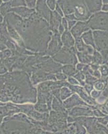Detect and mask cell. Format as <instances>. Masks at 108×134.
<instances>
[{
	"mask_svg": "<svg viewBox=\"0 0 108 134\" xmlns=\"http://www.w3.org/2000/svg\"><path fill=\"white\" fill-rule=\"evenodd\" d=\"M5 20L18 32L26 48L34 52H46L52 34L47 21L38 13L33 12L24 20L14 13H8Z\"/></svg>",
	"mask_w": 108,
	"mask_h": 134,
	"instance_id": "6da1fadb",
	"label": "cell"
},
{
	"mask_svg": "<svg viewBox=\"0 0 108 134\" xmlns=\"http://www.w3.org/2000/svg\"><path fill=\"white\" fill-rule=\"evenodd\" d=\"M13 72L0 76V101L11 100L15 103L36 102V90L32 87L27 74Z\"/></svg>",
	"mask_w": 108,
	"mask_h": 134,
	"instance_id": "7a4b0ae2",
	"label": "cell"
},
{
	"mask_svg": "<svg viewBox=\"0 0 108 134\" xmlns=\"http://www.w3.org/2000/svg\"><path fill=\"white\" fill-rule=\"evenodd\" d=\"M95 50L101 54L104 59V64L107 63L108 57V32L101 30H93Z\"/></svg>",
	"mask_w": 108,
	"mask_h": 134,
	"instance_id": "3957f363",
	"label": "cell"
},
{
	"mask_svg": "<svg viewBox=\"0 0 108 134\" xmlns=\"http://www.w3.org/2000/svg\"><path fill=\"white\" fill-rule=\"evenodd\" d=\"M77 50L75 46L67 48L64 46L52 57V59L56 62L64 64H72L75 66L78 60L76 57Z\"/></svg>",
	"mask_w": 108,
	"mask_h": 134,
	"instance_id": "277c9868",
	"label": "cell"
},
{
	"mask_svg": "<svg viewBox=\"0 0 108 134\" xmlns=\"http://www.w3.org/2000/svg\"><path fill=\"white\" fill-rule=\"evenodd\" d=\"M87 23L89 29L108 32V12L94 13L87 20Z\"/></svg>",
	"mask_w": 108,
	"mask_h": 134,
	"instance_id": "5b68a950",
	"label": "cell"
},
{
	"mask_svg": "<svg viewBox=\"0 0 108 134\" xmlns=\"http://www.w3.org/2000/svg\"><path fill=\"white\" fill-rule=\"evenodd\" d=\"M66 87H69L73 93H77L78 95L81 98V99H83L86 103L88 104L91 107H94V106L97 105L95 99H93L90 96L89 94L85 91L83 87L79 85H71L69 84L68 82H67Z\"/></svg>",
	"mask_w": 108,
	"mask_h": 134,
	"instance_id": "8992f818",
	"label": "cell"
},
{
	"mask_svg": "<svg viewBox=\"0 0 108 134\" xmlns=\"http://www.w3.org/2000/svg\"><path fill=\"white\" fill-rule=\"evenodd\" d=\"M62 43L61 40V34L58 32L53 33L52 36V40L48 45L46 50V55L53 57L59 51L62 47Z\"/></svg>",
	"mask_w": 108,
	"mask_h": 134,
	"instance_id": "52a82bcc",
	"label": "cell"
},
{
	"mask_svg": "<svg viewBox=\"0 0 108 134\" xmlns=\"http://www.w3.org/2000/svg\"><path fill=\"white\" fill-rule=\"evenodd\" d=\"M63 106L65 109H71L73 108V107H77V106H87V107H91L88 104L84 101L76 93H73L71 96L69 97V98L63 102ZM93 109H95V106L94 107H91Z\"/></svg>",
	"mask_w": 108,
	"mask_h": 134,
	"instance_id": "ba28073f",
	"label": "cell"
},
{
	"mask_svg": "<svg viewBox=\"0 0 108 134\" xmlns=\"http://www.w3.org/2000/svg\"><path fill=\"white\" fill-rule=\"evenodd\" d=\"M48 80H54L56 81V79L55 75L52 73H48L42 70L37 69L32 72V82L33 85H36L39 82L48 81Z\"/></svg>",
	"mask_w": 108,
	"mask_h": 134,
	"instance_id": "9c48e42d",
	"label": "cell"
},
{
	"mask_svg": "<svg viewBox=\"0 0 108 134\" xmlns=\"http://www.w3.org/2000/svg\"><path fill=\"white\" fill-rule=\"evenodd\" d=\"M93 109L92 107L87 106H77L69 111V115L73 117H89L93 115Z\"/></svg>",
	"mask_w": 108,
	"mask_h": 134,
	"instance_id": "30bf717a",
	"label": "cell"
},
{
	"mask_svg": "<svg viewBox=\"0 0 108 134\" xmlns=\"http://www.w3.org/2000/svg\"><path fill=\"white\" fill-rule=\"evenodd\" d=\"M87 21H78L71 29V34L74 38H80L83 34L89 30Z\"/></svg>",
	"mask_w": 108,
	"mask_h": 134,
	"instance_id": "8fae6325",
	"label": "cell"
},
{
	"mask_svg": "<svg viewBox=\"0 0 108 134\" xmlns=\"http://www.w3.org/2000/svg\"><path fill=\"white\" fill-rule=\"evenodd\" d=\"M36 10L38 15H40L42 18H44L46 21H49L51 12L46 6V3H45V0H38Z\"/></svg>",
	"mask_w": 108,
	"mask_h": 134,
	"instance_id": "7c38bea8",
	"label": "cell"
},
{
	"mask_svg": "<svg viewBox=\"0 0 108 134\" xmlns=\"http://www.w3.org/2000/svg\"><path fill=\"white\" fill-rule=\"evenodd\" d=\"M62 21V18L61 16L56 12H52L50 13V29L52 33L55 32H58V26H60Z\"/></svg>",
	"mask_w": 108,
	"mask_h": 134,
	"instance_id": "4fadbf2b",
	"label": "cell"
},
{
	"mask_svg": "<svg viewBox=\"0 0 108 134\" xmlns=\"http://www.w3.org/2000/svg\"><path fill=\"white\" fill-rule=\"evenodd\" d=\"M52 99H53L52 94L50 92H38V103L46 104L49 111L51 109Z\"/></svg>",
	"mask_w": 108,
	"mask_h": 134,
	"instance_id": "5bb4252c",
	"label": "cell"
},
{
	"mask_svg": "<svg viewBox=\"0 0 108 134\" xmlns=\"http://www.w3.org/2000/svg\"><path fill=\"white\" fill-rule=\"evenodd\" d=\"M87 9L91 14L98 12L102 7L101 0H84Z\"/></svg>",
	"mask_w": 108,
	"mask_h": 134,
	"instance_id": "9a60e30c",
	"label": "cell"
},
{
	"mask_svg": "<svg viewBox=\"0 0 108 134\" xmlns=\"http://www.w3.org/2000/svg\"><path fill=\"white\" fill-rule=\"evenodd\" d=\"M75 39L74 37L72 36L71 32L69 31H64L62 34V36H61V42L64 46L67 48H71L72 46H75Z\"/></svg>",
	"mask_w": 108,
	"mask_h": 134,
	"instance_id": "2e32d148",
	"label": "cell"
},
{
	"mask_svg": "<svg viewBox=\"0 0 108 134\" xmlns=\"http://www.w3.org/2000/svg\"><path fill=\"white\" fill-rule=\"evenodd\" d=\"M10 12L18 14L21 18L26 19L29 18L32 13L34 12V10L33 9H29L25 7H17L15 8H12Z\"/></svg>",
	"mask_w": 108,
	"mask_h": 134,
	"instance_id": "e0dca14e",
	"label": "cell"
},
{
	"mask_svg": "<svg viewBox=\"0 0 108 134\" xmlns=\"http://www.w3.org/2000/svg\"><path fill=\"white\" fill-rule=\"evenodd\" d=\"M57 4L59 5L60 8L62 9V12L64 13L65 15L74 14V12H75L74 8L69 4L67 0H58Z\"/></svg>",
	"mask_w": 108,
	"mask_h": 134,
	"instance_id": "ac0fdd59",
	"label": "cell"
},
{
	"mask_svg": "<svg viewBox=\"0 0 108 134\" xmlns=\"http://www.w3.org/2000/svg\"><path fill=\"white\" fill-rule=\"evenodd\" d=\"M81 38L85 44L89 45V46H91L92 47H93L95 49V42H94V38H93V32H92L91 30H89L87 31L86 32L83 34L82 35H81Z\"/></svg>",
	"mask_w": 108,
	"mask_h": 134,
	"instance_id": "d6986e66",
	"label": "cell"
},
{
	"mask_svg": "<svg viewBox=\"0 0 108 134\" xmlns=\"http://www.w3.org/2000/svg\"><path fill=\"white\" fill-rule=\"evenodd\" d=\"M76 54L77 56V60L80 61V63L87 64V65L92 64V55L80 52H77Z\"/></svg>",
	"mask_w": 108,
	"mask_h": 134,
	"instance_id": "ffe728a7",
	"label": "cell"
},
{
	"mask_svg": "<svg viewBox=\"0 0 108 134\" xmlns=\"http://www.w3.org/2000/svg\"><path fill=\"white\" fill-rule=\"evenodd\" d=\"M61 70L64 75L69 76H74L78 72L75 68V66L72 65V64H65L62 66Z\"/></svg>",
	"mask_w": 108,
	"mask_h": 134,
	"instance_id": "44dd1931",
	"label": "cell"
},
{
	"mask_svg": "<svg viewBox=\"0 0 108 134\" xmlns=\"http://www.w3.org/2000/svg\"><path fill=\"white\" fill-rule=\"evenodd\" d=\"M52 108L55 110V111H58V112H61V111H66L65 108L63 106L61 100H58L56 98L54 97L52 99Z\"/></svg>",
	"mask_w": 108,
	"mask_h": 134,
	"instance_id": "7402d4cb",
	"label": "cell"
},
{
	"mask_svg": "<svg viewBox=\"0 0 108 134\" xmlns=\"http://www.w3.org/2000/svg\"><path fill=\"white\" fill-rule=\"evenodd\" d=\"M73 92L71 90L69 87H62L60 89V96L61 100H64L71 97L73 94Z\"/></svg>",
	"mask_w": 108,
	"mask_h": 134,
	"instance_id": "603a6c76",
	"label": "cell"
},
{
	"mask_svg": "<svg viewBox=\"0 0 108 134\" xmlns=\"http://www.w3.org/2000/svg\"><path fill=\"white\" fill-rule=\"evenodd\" d=\"M92 64H97V65H101V64H104V61L102 56L101 54L99 53L98 51L95 50L94 53L92 55Z\"/></svg>",
	"mask_w": 108,
	"mask_h": 134,
	"instance_id": "cb8c5ba5",
	"label": "cell"
},
{
	"mask_svg": "<svg viewBox=\"0 0 108 134\" xmlns=\"http://www.w3.org/2000/svg\"><path fill=\"white\" fill-rule=\"evenodd\" d=\"M75 49H76L77 52H84L87 46V44H85L81 38H75Z\"/></svg>",
	"mask_w": 108,
	"mask_h": 134,
	"instance_id": "d4e9b609",
	"label": "cell"
},
{
	"mask_svg": "<svg viewBox=\"0 0 108 134\" xmlns=\"http://www.w3.org/2000/svg\"><path fill=\"white\" fill-rule=\"evenodd\" d=\"M107 79H99L96 81L93 85V87L95 90L102 91L104 90V87H105V83H106Z\"/></svg>",
	"mask_w": 108,
	"mask_h": 134,
	"instance_id": "484cf974",
	"label": "cell"
},
{
	"mask_svg": "<svg viewBox=\"0 0 108 134\" xmlns=\"http://www.w3.org/2000/svg\"><path fill=\"white\" fill-rule=\"evenodd\" d=\"M34 109H35L36 111L42 113H47L48 111H49L46 104L40 103H37L34 105Z\"/></svg>",
	"mask_w": 108,
	"mask_h": 134,
	"instance_id": "4316f807",
	"label": "cell"
},
{
	"mask_svg": "<svg viewBox=\"0 0 108 134\" xmlns=\"http://www.w3.org/2000/svg\"><path fill=\"white\" fill-rule=\"evenodd\" d=\"M73 76H74V78H75V79L77 80L78 82H79V85H81V86L84 87V85H85V76L82 71L77 72Z\"/></svg>",
	"mask_w": 108,
	"mask_h": 134,
	"instance_id": "83f0119b",
	"label": "cell"
},
{
	"mask_svg": "<svg viewBox=\"0 0 108 134\" xmlns=\"http://www.w3.org/2000/svg\"><path fill=\"white\" fill-rule=\"evenodd\" d=\"M11 8H12V6H11L10 2H7V3H3V4H2L1 8H0L1 14L5 16L6 14H8V13L10 12L11 9H12Z\"/></svg>",
	"mask_w": 108,
	"mask_h": 134,
	"instance_id": "f1b7e54d",
	"label": "cell"
},
{
	"mask_svg": "<svg viewBox=\"0 0 108 134\" xmlns=\"http://www.w3.org/2000/svg\"><path fill=\"white\" fill-rule=\"evenodd\" d=\"M99 72L101 73V79H107L108 77V66L106 64H101L99 66Z\"/></svg>",
	"mask_w": 108,
	"mask_h": 134,
	"instance_id": "f546056e",
	"label": "cell"
},
{
	"mask_svg": "<svg viewBox=\"0 0 108 134\" xmlns=\"http://www.w3.org/2000/svg\"><path fill=\"white\" fill-rule=\"evenodd\" d=\"M95 107L100 109L105 115H108V99L103 105H96Z\"/></svg>",
	"mask_w": 108,
	"mask_h": 134,
	"instance_id": "4dcf8cb0",
	"label": "cell"
},
{
	"mask_svg": "<svg viewBox=\"0 0 108 134\" xmlns=\"http://www.w3.org/2000/svg\"><path fill=\"white\" fill-rule=\"evenodd\" d=\"M85 76V84H89V85H91L93 86L95 82H96V81L98 80V79L95 77H94L93 76H92L91 75H86Z\"/></svg>",
	"mask_w": 108,
	"mask_h": 134,
	"instance_id": "1f68e13d",
	"label": "cell"
},
{
	"mask_svg": "<svg viewBox=\"0 0 108 134\" xmlns=\"http://www.w3.org/2000/svg\"><path fill=\"white\" fill-rule=\"evenodd\" d=\"M11 3V6L12 7H17L19 6H26V3L25 0H13L12 2H10Z\"/></svg>",
	"mask_w": 108,
	"mask_h": 134,
	"instance_id": "d6a6232c",
	"label": "cell"
},
{
	"mask_svg": "<svg viewBox=\"0 0 108 134\" xmlns=\"http://www.w3.org/2000/svg\"><path fill=\"white\" fill-rule=\"evenodd\" d=\"M74 125H75V129H76L77 134H85L86 130L83 127V126H82V125H81L79 123H77V122Z\"/></svg>",
	"mask_w": 108,
	"mask_h": 134,
	"instance_id": "836d02e7",
	"label": "cell"
},
{
	"mask_svg": "<svg viewBox=\"0 0 108 134\" xmlns=\"http://www.w3.org/2000/svg\"><path fill=\"white\" fill-rule=\"evenodd\" d=\"M55 77H56V79L61 81H64L67 79V75H64L63 72H58L56 73Z\"/></svg>",
	"mask_w": 108,
	"mask_h": 134,
	"instance_id": "e575fe53",
	"label": "cell"
},
{
	"mask_svg": "<svg viewBox=\"0 0 108 134\" xmlns=\"http://www.w3.org/2000/svg\"><path fill=\"white\" fill-rule=\"evenodd\" d=\"M107 99L105 96L101 94L99 97L97 98V99H95L96 103H97V105H103V104L105 103V101L107 100Z\"/></svg>",
	"mask_w": 108,
	"mask_h": 134,
	"instance_id": "d590c367",
	"label": "cell"
},
{
	"mask_svg": "<svg viewBox=\"0 0 108 134\" xmlns=\"http://www.w3.org/2000/svg\"><path fill=\"white\" fill-rule=\"evenodd\" d=\"M93 115L96 116V117H104L106 115L104 114L100 109H99L97 107H95V109H93Z\"/></svg>",
	"mask_w": 108,
	"mask_h": 134,
	"instance_id": "8d00e7d4",
	"label": "cell"
},
{
	"mask_svg": "<svg viewBox=\"0 0 108 134\" xmlns=\"http://www.w3.org/2000/svg\"><path fill=\"white\" fill-rule=\"evenodd\" d=\"M101 94V91H97L95 89H93L91 93H90V96L93 99H96L97 98L99 97L100 96Z\"/></svg>",
	"mask_w": 108,
	"mask_h": 134,
	"instance_id": "74e56055",
	"label": "cell"
},
{
	"mask_svg": "<svg viewBox=\"0 0 108 134\" xmlns=\"http://www.w3.org/2000/svg\"><path fill=\"white\" fill-rule=\"evenodd\" d=\"M97 121L99 124H103V125H107L108 123V116L105 115L104 117H101V118L97 119Z\"/></svg>",
	"mask_w": 108,
	"mask_h": 134,
	"instance_id": "f35d334b",
	"label": "cell"
},
{
	"mask_svg": "<svg viewBox=\"0 0 108 134\" xmlns=\"http://www.w3.org/2000/svg\"><path fill=\"white\" fill-rule=\"evenodd\" d=\"M2 52H3V59L9 58V57L12 55V51H11L9 49H6V50H3Z\"/></svg>",
	"mask_w": 108,
	"mask_h": 134,
	"instance_id": "ab89813d",
	"label": "cell"
},
{
	"mask_svg": "<svg viewBox=\"0 0 108 134\" xmlns=\"http://www.w3.org/2000/svg\"><path fill=\"white\" fill-rule=\"evenodd\" d=\"M84 89H85V91L87 92V93L90 95V93H91V92L94 89V87H93V86L91 85L85 84V85H84Z\"/></svg>",
	"mask_w": 108,
	"mask_h": 134,
	"instance_id": "60d3db41",
	"label": "cell"
},
{
	"mask_svg": "<svg viewBox=\"0 0 108 134\" xmlns=\"http://www.w3.org/2000/svg\"><path fill=\"white\" fill-rule=\"evenodd\" d=\"M101 94L105 96L107 99H108V77L107 79L106 83H105V87H104V90L101 91Z\"/></svg>",
	"mask_w": 108,
	"mask_h": 134,
	"instance_id": "b9f144b4",
	"label": "cell"
},
{
	"mask_svg": "<svg viewBox=\"0 0 108 134\" xmlns=\"http://www.w3.org/2000/svg\"><path fill=\"white\" fill-rule=\"evenodd\" d=\"M68 81H69V84L71 85H79V82H78L77 80H76L75 78L69 76L68 78Z\"/></svg>",
	"mask_w": 108,
	"mask_h": 134,
	"instance_id": "7bdbcfd3",
	"label": "cell"
},
{
	"mask_svg": "<svg viewBox=\"0 0 108 134\" xmlns=\"http://www.w3.org/2000/svg\"><path fill=\"white\" fill-rule=\"evenodd\" d=\"M52 94L55 96V98H56L58 100H61V96H60V89L57 88V89H55V90L52 91Z\"/></svg>",
	"mask_w": 108,
	"mask_h": 134,
	"instance_id": "ee69618b",
	"label": "cell"
},
{
	"mask_svg": "<svg viewBox=\"0 0 108 134\" xmlns=\"http://www.w3.org/2000/svg\"><path fill=\"white\" fill-rule=\"evenodd\" d=\"M47 5L52 10H54V9L56 8V3L55 0H47Z\"/></svg>",
	"mask_w": 108,
	"mask_h": 134,
	"instance_id": "f6af8a7d",
	"label": "cell"
},
{
	"mask_svg": "<svg viewBox=\"0 0 108 134\" xmlns=\"http://www.w3.org/2000/svg\"><path fill=\"white\" fill-rule=\"evenodd\" d=\"M36 1V0H26V3L30 9H32V8H34V6H35Z\"/></svg>",
	"mask_w": 108,
	"mask_h": 134,
	"instance_id": "bcb514c9",
	"label": "cell"
},
{
	"mask_svg": "<svg viewBox=\"0 0 108 134\" xmlns=\"http://www.w3.org/2000/svg\"><path fill=\"white\" fill-rule=\"evenodd\" d=\"M67 22H68V30H71L76 24V20H68Z\"/></svg>",
	"mask_w": 108,
	"mask_h": 134,
	"instance_id": "7dc6e473",
	"label": "cell"
},
{
	"mask_svg": "<svg viewBox=\"0 0 108 134\" xmlns=\"http://www.w3.org/2000/svg\"><path fill=\"white\" fill-rule=\"evenodd\" d=\"M8 69L7 67L4 65L3 64H0V74H4L6 73L8 71Z\"/></svg>",
	"mask_w": 108,
	"mask_h": 134,
	"instance_id": "c3c4849f",
	"label": "cell"
},
{
	"mask_svg": "<svg viewBox=\"0 0 108 134\" xmlns=\"http://www.w3.org/2000/svg\"><path fill=\"white\" fill-rule=\"evenodd\" d=\"M61 24L64 27L65 31L68 30V22H67V20L66 18H62V21H61Z\"/></svg>",
	"mask_w": 108,
	"mask_h": 134,
	"instance_id": "681fc988",
	"label": "cell"
},
{
	"mask_svg": "<svg viewBox=\"0 0 108 134\" xmlns=\"http://www.w3.org/2000/svg\"><path fill=\"white\" fill-rule=\"evenodd\" d=\"M85 64H82V63H77L76 64V69L77 71H82L83 68L85 67Z\"/></svg>",
	"mask_w": 108,
	"mask_h": 134,
	"instance_id": "f907efd6",
	"label": "cell"
},
{
	"mask_svg": "<svg viewBox=\"0 0 108 134\" xmlns=\"http://www.w3.org/2000/svg\"><path fill=\"white\" fill-rule=\"evenodd\" d=\"M65 18L67 20H77L76 17L74 15V14H69V15H67L65 17Z\"/></svg>",
	"mask_w": 108,
	"mask_h": 134,
	"instance_id": "816d5d0a",
	"label": "cell"
},
{
	"mask_svg": "<svg viewBox=\"0 0 108 134\" xmlns=\"http://www.w3.org/2000/svg\"><path fill=\"white\" fill-rule=\"evenodd\" d=\"M56 12L57 13H58V14H59L60 15H61V17L62 16H63V12H62V9H61V8H60V6L59 5H58V4L56 5Z\"/></svg>",
	"mask_w": 108,
	"mask_h": 134,
	"instance_id": "f5cc1de1",
	"label": "cell"
},
{
	"mask_svg": "<svg viewBox=\"0 0 108 134\" xmlns=\"http://www.w3.org/2000/svg\"><path fill=\"white\" fill-rule=\"evenodd\" d=\"M58 32H59L60 34H62V33H63V32H64V31H65V30H64V27L62 26V25L61 24H60V26H58Z\"/></svg>",
	"mask_w": 108,
	"mask_h": 134,
	"instance_id": "db71d44e",
	"label": "cell"
},
{
	"mask_svg": "<svg viewBox=\"0 0 108 134\" xmlns=\"http://www.w3.org/2000/svg\"><path fill=\"white\" fill-rule=\"evenodd\" d=\"M6 46L0 40V50L3 51V50H6Z\"/></svg>",
	"mask_w": 108,
	"mask_h": 134,
	"instance_id": "11a10c76",
	"label": "cell"
},
{
	"mask_svg": "<svg viewBox=\"0 0 108 134\" xmlns=\"http://www.w3.org/2000/svg\"><path fill=\"white\" fill-rule=\"evenodd\" d=\"M101 9L104 12H108V4H104L101 7Z\"/></svg>",
	"mask_w": 108,
	"mask_h": 134,
	"instance_id": "9f6ffc18",
	"label": "cell"
},
{
	"mask_svg": "<svg viewBox=\"0 0 108 134\" xmlns=\"http://www.w3.org/2000/svg\"><path fill=\"white\" fill-rule=\"evenodd\" d=\"M3 52H0V59H3Z\"/></svg>",
	"mask_w": 108,
	"mask_h": 134,
	"instance_id": "6f0895ef",
	"label": "cell"
},
{
	"mask_svg": "<svg viewBox=\"0 0 108 134\" xmlns=\"http://www.w3.org/2000/svg\"><path fill=\"white\" fill-rule=\"evenodd\" d=\"M104 4H108V0H102Z\"/></svg>",
	"mask_w": 108,
	"mask_h": 134,
	"instance_id": "680465c9",
	"label": "cell"
},
{
	"mask_svg": "<svg viewBox=\"0 0 108 134\" xmlns=\"http://www.w3.org/2000/svg\"><path fill=\"white\" fill-rule=\"evenodd\" d=\"M3 22V18H2V15H0V24Z\"/></svg>",
	"mask_w": 108,
	"mask_h": 134,
	"instance_id": "91938a15",
	"label": "cell"
},
{
	"mask_svg": "<svg viewBox=\"0 0 108 134\" xmlns=\"http://www.w3.org/2000/svg\"><path fill=\"white\" fill-rule=\"evenodd\" d=\"M5 2H9V1H11V0H3Z\"/></svg>",
	"mask_w": 108,
	"mask_h": 134,
	"instance_id": "94428289",
	"label": "cell"
},
{
	"mask_svg": "<svg viewBox=\"0 0 108 134\" xmlns=\"http://www.w3.org/2000/svg\"><path fill=\"white\" fill-rule=\"evenodd\" d=\"M100 134H106V133H104L103 131H101V132L100 133Z\"/></svg>",
	"mask_w": 108,
	"mask_h": 134,
	"instance_id": "6125c7cd",
	"label": "cell"
},
{
	"mask_svg": "<svg viewBox=\"0 0 108 134\" xmlns=\"http://www.w3.org/2000/svg\"><path fill=\"white\" fill-rule=\"evenodd\" d=\"M2 3V0H0V4Z\"/></svg>",
	"mask_w": 108,
	"mask_h": 134,
	"instance_id": "be15d7a7",
	"label": "cell"
},
{
	"mask_svg": "<svg viewBox=\"0 0 108 134\" xmlns=\"http://www.w3.org/2000/svg\"><path fill=\"white\" fill-rule=\"evenodd\" d=\"M107 128H108V124H107Z\"/></svg>",
	"mask_w": 108,
	"mask_h": 134,
	"instance_id": "e7e4bbea",
	"label": "cell"
},
{
	"mask_svg": "<svg viewBox=\"0 0 108 134\" xmlns=\"http://www.w3.org/2000/svg\"><path fill=\"white\" fill-rule=\"evenodd\" d=\"M107 63H108V57H107Z\"/></svg>",
	"mask_w": 108,
	"mask_h": 134,
	"instance_id": "03108f58",
	"label": "cell"
},
{
	"mask_svg": "<svg viewBox=\"0 0 108 134\" xmlns=\"http://www.w3.org/2000/svg\"><path fill=\"white\" fill-rule=\"evenodd\" d=\"M63 134H65V133H64V132H63Z\"/></svg>",
	"mask_w": 108,
	"mask_h": 134,
	"instance_id": "003e7915",
	"label": "cell"
}]
</instances>
